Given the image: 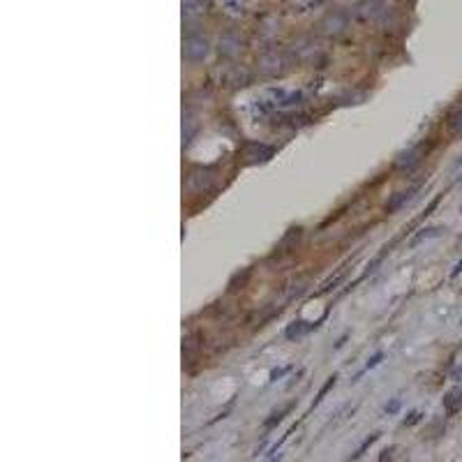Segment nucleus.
Segmentation results:
<instances>
[{
	"instance_id": "f8f14e48",
	"label": "nucleus",
	"mask_w": 462,
	"mask_h": 462,
	"mask_svg": "<svg viewBox=\"0 0 462 462\" xmlns=\"http://www.w3.org/2000/svg\"><path fill=\"white\" fill-rule=\"evenodd\" d=\"M460 273H462V259H460V262H458V264H455V269L451 271V277H458V275H460Z\"/></svg>"
},
{
	"instance_id": "423d86ee",
	"label": "nucleus",
	"mask_w": 462,
	"mask_h": 462,
	"mask_svg": "<svg viewBox=\"0 0 462 462\" xmlns=\"http://www.w3.org/2000/svg\"><path fill=\"white\" fill-rule=\"evenodd\" d=\"M416 192H419V185L412 187V190H407V192L393 194V197L388 199V204H386V211H388V213H398L400 208H405V206L409 204V201H412V199L416 197Z\"/></svg>"
},
{
	"instance_id": "9d476101",
	"label": "nucleus",
	"mask_w": 462,
	"mask_h": 462,
	"mask_svg": "<svg viewBox=\"0 0 462 462\" xmlns=\"http://www.w3.org/2000/svg\"><path fill=\"white\" fill-rule=\"evenodd\" d=\"M448 125H451V129H453L455 134L462 136V109H458L455 114L448 116Z\"/></svg>"
},
{
	"instance_id": "7ed1b4c3",
	"label": "nucleus",
	"mask_w": 462,
	"mask_h": 462,
	"mask_svg": "<svg viewBox=\"0 0 462 462\" xmlns=\"http://www.w3.org/2000/svg\"><path fill=\"white\" fill-rule=\"evenodd\" d=\"M284 70V58L282 54H277V51H269V54H264L259 58V72L266 74V76H275Z\"/></svg>"
},
{
	"instance_id": "1a4fd4ad",
	"label": "nucleus",
	"mask_w": 462,
	"mask_h": 462,
	"mask_svg": "<svg viewBox=\"0 0 462 462\" xmlns=\"http://www.w3.org/2000/svg\"><path fill=\"white\" fill-rule=\"evenodd\" d=\"M441 227H430V229H423L419 236H416L412 243H421V240H428V238H437V236H441Z\"/></svg>"
},
{
	"instance_id": "0eeeda50",
	"label": "nucleus",
	"mask_w": 462,
	"mask_h": 462,
	"mask_svg": "<svg viewBox=\"0 0 462 462\" xmlns=\"http://www.w3.org/2000/svg\"><path fill=\"white\" fill-rule=\"evenodd\" d=\"M208 0H183V17L185 19H199L206 14Z\"/></svg>"
},
{
	"instance_id": "f257e3e1",
	"label": "nucleus",
	"mask_w": 462,
	"mask_h": 462,
	"mask_svg": "<svg viewBox=\"0 0 462 462\" xmlns=\"http://www.w3.org/2000/svg\"><path fill=\"white\" fill-rule=\"evenodd\" d=\"M390 10V3L388 0H361L359 5H356V14L363 21H381L384 17L388 14Z\"/></svg>"
},
{
	"instance_id": "f03ea898",
	"label": "nucleus",
	"mask_w": 462,
	"mask_h": 462,
	"mask_svg": "<svg viewBox=\"0 0 462 462\" xmlns=\"http://www.w3.org/2000/svg\"><path fill=\"white\" fill-rule=\"evenodd\" d=\"M208 51H211V44L204 35H190L185 37L183 42V58L187 63H201L206 61Z\"/></svg>"
},
{
	"instance_id": "ddd939ff",
	"label": "nucleus",
	"mask_w": 462,
	"mask_h": 462,
	"mask_svg": "<svg viewBox=\"0 0 462 462\" xmlns=\"http://www.w3.org/2000/svg\"><path fill=\"white\" fill-rule=\"evenodd\" d=\"M458 180H460V183H462V174H460V176H458Z\"/></svg>"
},
{
	"instance_id": "39448f33",
	"label": "nucleus",
	"mask_w": 462,
	"mask_h": 462,
	"mask_svg": "<svg viewBox=\"0 0 462 462\" xmlns=\"http://www.w3.org/2000/svg\"><path fill=\"white\" fill-rule=\"evenodd\" d=\"M322 28L326 35H340V32L347 28V14H344V12H333V14L324 19Z\"/></svg>"
},
{
	"instance_id": "6e6552de",
	"label": "nucleus",
	"mask_w": 462,
	"mask_h": 462,
	"mask_svg": "<svg viewBox=\"0 0 462 462\" xmlns=\"http://www.w3.org/2000/svg\"><path fill=\"white\" fill-rule=\"evenodd\" d=\"M312 328H315V326H308V322H294V324H291V326L287 328V333H284V335H287L289 340H294V337L298 340V337L305 335V333H308V330H312Z\"/></svg>"
},
{
	"instance_id": "9b49d317",
	"label": "nucleus",
	"mask_w": 462,
	"mask_h": 462,
	"mask_svg": "<svg viewBox=\"0 0 462 462\" xmlns=\"http://www.w3.org/2000/svg\"><path fill=\"white\" fill-rule=\"evenodd\" d=\"M224 8L236 17L243 14V3H240V0H224Z\"/></svg>"
},
{
	"instance_id": "20e7f679",
	"label": "nucleus",
	"mask_w": 462,
	"mask_h": 462,
	"mask_svg": "<svg viewBox=\"0 0 462 462\" xmlns=\"http://www.w3.org/2000/svg\"><path fill=\"white\" fill-rule=\"evenodd\" d=\"M423 146H414L409 151H402L398 158H395V169H402V171H412V169L421 162Z\"/></svg>"
}]
</instances>
